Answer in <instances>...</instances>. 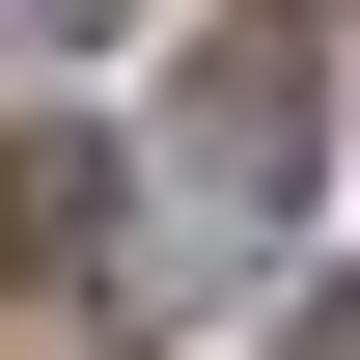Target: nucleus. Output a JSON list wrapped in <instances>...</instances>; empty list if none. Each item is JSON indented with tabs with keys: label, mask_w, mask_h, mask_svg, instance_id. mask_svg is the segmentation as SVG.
I'll list each match as a JSON object with an SVG mask.
<instances>
[{
	"label": "nucleus",
	"mask_w": 360,
	"mask_h": 360,
	"mask_svg": "<svg viewBox=\"0 0 360 360\" xmlns=\"http://www.w3.org/2000/svg\"><path fill=\"white\" fill-rule=\"evenodd\" d=\"M28 28H56V56H84V28H111V0H28Z\"/></svg>",
	"instance_id": "nucleus-3"
},
{
	"label": "nucleus",
	"mask_w": 360,
	"mask_h": 360,
	"mask_svg": "<svg viewBox=\"0 0 360 360\" xmlns=\"http://www.w3.org/2000/svg\"><path fill=\"white\" fill-rule=\"evenodd\" d=\"M111 167H139V139H84V111L0 139V277H84V250H111Z\"/></svg>",
	"instance_id": "nucleus-2"
},
{
	"label": "nucleus",
	"mask_w": 360,
	"mask_h": 360,
	"mask_svg": "<svg viewBox=\"0 0 360 360\" xmlns=\"http://www.w3.org/2000/svg\"><path fill=\"white\" fill-rule=\"evenodd\" d=\"M305 139H333V0H222V28H194V84H167V250L111 277V333H167L222 250L305 222Z\"/></svg>",
	"instance_id": "nucleus-1"
}]
</instances>
